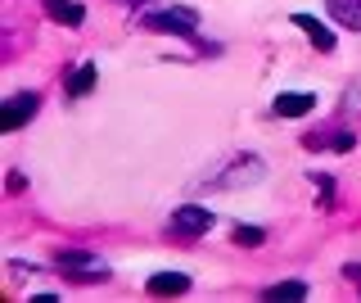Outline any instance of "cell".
Returning <instances> with one entry per match:
<instances>
[{"label":"cell","mask_w":361,"mask_h":303,"mask_svg":"<svg viewBox=\"0 0 361 303\" xmlns=\"http://www.w3.org/2000/svg\"><path fill=\"white\" fill-rule=\"evenodd\" d=\"M59 263V272H68L73 280H82V285H99V280H109V263L86 249H73V254H59L54 258Z\"/></svg>","instance_id":"1"},{"label":"cell","mask_w":361,"mask_h":303,"mask_svg":"<svg viewBox=\"0 0 361 303\" xmlns=\"http://www.w3.org/2000/svg\"><path fill=\"white\" fill-rule=\"evenodd\" d=\"M248 182H262V159H253V154H240L226 172H217L208 186H221V190H235V186H248Z\"/></svg>","instance_id":"2"},{"label":"cell","mask_w":361,"mask_h":303,"mask_svg":"<svg viewBox=\"0 0 361 303\" xmlns=\"http://www.w3.org/2000/svg\"><path fill=\"white\" fill-rule=\"evenodd\" d=\"M41 109V95L37 91H18L5 100V109H0V131H18L23 122H27L32 114Z\"/></svg>","instance_id":"3"},{"label":"cell","mask_w":361,"mask_h":303,"mask_svg":"<svg viewBox=\"0 0 361 303\" xmlns=\"http://www.w3.org/2000/svg\"><path fill=\"white\" fill-rule=\"evenodd\" d=\"M140 28H149V32H185V37H190V32H195L199 28V14H195V9H163V14H145L140 18Z\"/></svg>","instance_id":"4"},{"label":"cell","mask_w":361,"mask_h":303,"mask_svg":"<svg viewBox=\"0 0 361 303\" xmlns=\"http://www.w3.org/2000/svg\"><path fill=\"white\" fill-rule=\"evenodd\" d=\"M172 231H180V235H203V231H212V208H199V204L176 208V213H172Z\"/></svg>","instance_id":"5"},{"label":"cell","mask_w":361,"mask_h":303,"mask_svg":"<svg viewBox=\"0 0 361 303\" xmlns=\"http://www.w3.org/2000/svg\"><path fill=\"white\" fill-rule=\"evenodd\" d=\"M45 5V14L54 18V23H63V28H82L86 23V9L77 5V0H41Z\"/></svg>","instance_id":"6"},{"label":"cell","mask_w":361,"mask_h":303,"mask_svg":"<svg viewBox=\"0 0 361 303\" xmlns=\"http://www.w3.org/2000/svg\"><path fill=\"white\" fill-rule=\"evenodd\" d=\"M325 9H330V18L338 28L361 32V0H325Z\"/></svg>","instance_id":"7"},{"label":"cell","mask_w":361,"mask_h":303,"mask_svg":"<svg viewBox=\"0 0 361 303\" xmlns=\"http://www.w3.org/2000/svg\"><path fill=\"white\" fill-rule=\"evenodd\" d=\"M293 28H302V32H307V41H312L316 50H325V54L334 50V32H330V28H321L312 14H293Z\"/></svg>","instance_id":"8"},{"label":"cell","mask_w":361,"mask_h":303,"mask_svg":"<svg viewBox=\"0 0 361 303\" xmlns=\"http://www.w3.org/2000/svg\"><path fill=\"white\" fill-rule=\"evenodd\" d=\"M312 105H316V95H307V91H285L276 100V114L280 118H302V114H312Z\"/></svg>","instance_id":"9"},{"label":"cell","mask_w":361,"mask_h":303,"mask_svg":"<svg viewBox=\"0 0 361 303\" xmlns=\"http://www.w3.org/2000/svg\"><path fill=\"white\" fill-rule=\"evenodd\" d=\"M149 290H154V295H185V290H190V276L185 272H158L149 280Z\"/></svg>","instance_id":"10"},{"label":"cell","mask_w":361,"mask_h":303,"mask_svg":"<svg viewBox=\"0 0 361 303\" xmlns=\"http://www.w3.org/2000/svg\"><path fill=\"white\" fill-rule=\"evenodd\" d=\"M90 86H95V64H82V69L68 77V95H73V100H77V95H86Z\"/></svg>","instance_id":"11"},{"label":"cell","mask_w":361,"mask_h":303,"mask_svg":"<svg viewBox=\"0 0 361 303\" xmlns=\"http://www.w3.org/2000/svg\"><path fill=\"white\" fill-rule=\"evenodd\" d=\"M307 295V285H302V280H289V285H271L267 290V299H302Z\"/></svg>","instance_id":"12"},{"label":"cell","mask_w":361,"mask_h":303,"mask_svg":"<svg viewBox=\"0 0 361 303\" xmlns=\"http://www.w3.org/2000/svg\"><path fill=\"white\" fill-rule=\"evenodd\" d=\"M235 244L253 249V244H262V231H257V227H235Z\"/></svg>","instance_id":"13"}]
</instances>
